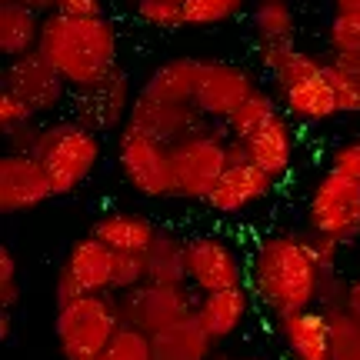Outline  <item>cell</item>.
Masks as SVG:
<instances>
[{
    "instance_id": "1",
    "label": "cell",
    "mask_w": 360,
    "mask_h": 360,
    "mask_svg": "<svg viewBox=\"0 0 360 360\" xmlns=\"http://www.w3.org/2000/svg\"><path fill=\"white\" fill-rule=\"evenodd\" d=\"M323 281L327 274L310 247V237L297 231H274L260 237L247 264V287L274 321L317 307Z\"/></svg>"
},
{
    "instance_id": "2",
    "label": "cell",
    "mask_w": 360,
    "mask_h": 360,
    "mask_svg": "<svg viewBox=\"0 0 360 360\" xmlns=\"http://www.w3.org/2000/svg\"><path fill=\"white\" fill-rule=\"evenodd\" d=\"M37 51L70 84V90L94 87L117 70V27L107 17L47 13Z\"/></svg>"
},
{
    "instance_id": "3",
    "label": "cell",
    "mask_w": 360,
    "mask_h": 360,
    "mask_svg": "<svg viewBox=\"0 0 360 360\" xmlns=\"http://www.w3.org/2000/svg\"><path fill=\"white\" fill-rule=\"evenodd\" d=\"M257 57L267 77L274 80L277 101L287 117L300 124H323L340 117L327 60L300 51L297 44H257Z\"/></svg>"
},
{
    "instance_id": "4",
    "label": "cell",
    "mask_w": 360,
    "mask_h": 360,
    "mask_svg": "<svg viewBox=\"0 0 360 360\" xmlns=\"http://www.w3.org/2000/svg\"><path fill=\"white\" fill-rule=\"evenodd\" d=\"M40 160V167L47 170V177L53 184V193L64 197V193H74L90 180V174L97 170L103 157V141L97 130L77 124L74 117L67 120H53V124H44L37 137V147L34 154Z\"/></svg>"
},
{
    "instance_id": "5",
    "label": "cell",
    "mask_w": 360,
    "mask_h": 360,
    "mask_svg": "<svg viewBox=\"0 0 360 360\" xmlns=\"http://www.w3.org/2000/svg\"><path fill=\"white\" fill-rule=\"evenodd\" d=\"M120 314L110 294L77 297L64 307H57L53 334L64 360H97L120 334Z\"/></svg>"
},
{
    "instance_id": "6",
    "label": "cell",
    "mask_w": 360,
    "mask_h": 360,
    "mask_svg": "<svg viewBox=\"0 0 360 360\" xmlns=\"http://www.w3.org/2000/svg\"><path fill=\"white\" fill-rule=\"evenodd\" d=\"M170 167H174V197L207 200L214 184L231 167V137L224 124H207L204 130L170 143Z\"/></svg>"
},
{
    "instance_id": "7",
    "label": "cell",
    "mask_w": 360,
    "mask_h": 360,
    "mask_svg": "<svg viewBox=\"0 0 360 360\" xmlns=\"http://www.w3.org/2000/svg\"><path fill=\"white\" fill-rule=\"evenodd\" d=\"M307 231L347 247L360 240V184L323 170L307 197Z\"/></svg>"
},
{
    "instance_id": "8",
    "label": "cell",
    "mask_w": 360,
    "mask_h": 360,
    "mask_svg": "<svg viewBox=\"0 0 360 360\" xmlns=\"http://www.w3.org/2000/svg\"><path fill=\"white\" fill-rule=\"evenodd\" d=\"M114 300L120 323L150 337L193 317L197 310V294L191 283H141L137 290L120 294Z\"/></svg>"
},
{
    "instance_id": "9",
    "label": "cell",
    "mask_w": 360,
    "mask_h": 360,
    "mask_svg": "<svg viewBox=\"0 0 360 360\" xmlns=\"http://www.w3.org/2000/svg\"><path fill=\"white\" fill-rule=\"evenodd\" d=\"M187 283L193 294H217L247 287V260L224 233H197L187 240Z\"/></svg>"
},
{
    "instance_id": "10",
    "label": "cell",
    "mask_w": 360,
    "mask_h": 360,
    "mask_svg": "<svg viewBox=\"0 0 360 360\" xmlns=\"http://www.w3.org/2000/svg\"><path fill=\"white\" fill-rule=\"evenodd\" d=\"M117 167L130 187L143 197H174V167L170 143L154 141L141 130L124 127L117 134Z\"/></svg>"
},
{
    "instance_id": "11",
    "label": "cell",
    "mask_w": 360,
    "mask_h": 360,
    "mask_svg": "<svg viewBox=\"0 0 360 360\" xmlns=\"http://www.w3.org/2000/svg\"><path fill=\"white\" fill-rule=\"evenodd\" d=\"M114 260L117 254L103 240H97L94 233L74 240V247L67 250L64 264L57 270V281H53L57 307H64V304L87 294H110V287H114Z\"/></svg>"
},
{
    "instance_id": "12",
    "label": "cell",
    "mask_w": 360,
    "mask_h": 360,
    "mask_svg": "<svg viewBox=\"0 0 360 360\" xmlns=\"http://www.w3.org/2000/svg\"><path fill=\"white\" fill-rule=\"evenodd\" d=\"M0 84H4V90L17 94L37 117L57 114L70 101V94H74L70 84L53 70V64L40 51L27 53V57H17V60H7Z\"/></svg>"
},
{
    "instance_id": "13",
    "label": "cell",
    "mask_w": 360,
    "mask_h": 360,
    "mask_svg": "<svg viewBox=\"0 0 360 360\" xmlns=\"http://www.w3.org/2000/svg\"><path fill=\"white\" fill-rule=\"evenodd\" d=\"M137 101V90L130 87V77L117 67L110 77H103L101 84L70 94V110L74 120L84 127L97 130V134H110V130H124L130 120Z\"/></svg>"
},
{
    "instance_id": "14",
    "label": "cell",
    "mask_w": 360,
    "mask_h": 360,
    "mask_svg": "<svg viewBox=\"0 0 360 360\" xmlns=\"http://www.w3.org/2000/svg\"><path fill=\"white\" fill-rule=\"evenodd\" d=\"M254 90H257V84H254L247 67L231 64V60H204L200 84L193 94V107L200 110L204 120L224 124Z\"/></svg>"
},
{
    "instance_id": "15",
    "label": "cell",
    "mask_w": 360,
    "mask_h": 360,
    "mask_svg": "<svg viewBox=\"0 0 360 360\" xmlns=\"http://www.w3.org/2000/svg\"><path fill=\"white\" fill-rule=\"evenodd\" d=\"M53 193V184L47 170L40 167L37 157L30 154H7L0 157V214H24L34 207L47 204Z\"/></svg>"
},
{
    "instance_id": "16",
    "label": "cell",
    "mask_w": 360,
    "mask_h": 360,
    "mask_svg": "<svg viewBox=\"0 0 360 360\" xmlns=\"http://www.w3.org/2000/svg\"><path fill=\"white\" fill-rule=\"evenodd\" d=\"M277 184L281 180H274L254 160H233L224 170V177L214 184V191L207 193L204 204L220 217H233V214H244L250 207H257L260 200H267L277 191Z\"/></svg>"
},
{
    "instance_id": "17",
    "label": "cell",
    "mask_w": 360,
    "mask_h": 360,
    "mask_svg": "<svg viewBox=\"0 0 360 360\" xmlns=\"http://www.w3.org/2000/svg\"><path fill=\"white\" fill-rule=\"evenodd\" d=\"M207 124L210 120H204L193 103H164V101H150L143 94H137L130 120H127L130 130H141V134L164 143L184 141V137H191L197 130H204Z\"/></svg>"
},
{
    "instance_id": "18",
    "label": "cell",
    "mask_w": 360,
    "mask_h": 360,
    "mask_svg": "<svg viewBox=\"0 0 360 360\" xmlns=\"http://www.w3.org/2000/svg\"><path fill=\"white\" fill-rule=\"evenodd\" d=\"M287 360H330V314L321 307L277 321Z\"/></svg>"
},
{
    "instance_id": "19",
    "label": "cell",
    "mask_w": 360,
    "mask_h": 360,
    "mask_svg": "<svg viewBox=\"0 0 360 360\" xmlns=\"http://www.w3.org/2000/svg\"><path fill=\"white\" fill-rule=\"evenodd\" d=\"M90 233H94L97 240H103L114 254H147L160 231L154 227V220L147 217V214L110 207V210H101V214L94 217Z\"/></svg>"
},
{
    "instance_id": "20",
    "label": "cell",
    "mask_w": 360,
    "mask_h": 360,
    "mask_svg": "<svg viewBox=\"0 0 360 360\" xmlns=\"http://www.w3.org/2000/svg\"><path fill=\"white\" fill-rule=\"evenodd\" d=\"M244 150L247 160H254L257 167H264L274 180H283L294 167V127H290V117L277 114L264 130H257L254 137L237 141Z\"/></svg>"
},
{
    "instance_id": "21",
    "label": "cell",
    "mask_w": 360,
    "mask_h": 360,
    "mask_svg": "<svg viewBox=\"0 0 360 360\" xmlns=\"http://www.w3.org/2000/svg\"><path fill=\"white\" fill-rule=\"evenodd\" d=\"M250 304H254L250 287L217 290V294L197 297L193 317H197V323L207 330V337H210L214 344H220V340H231V337L244 327L247 314H250Z\"/></svg>"
},
{
    "instance_id": "22",
    "label": "cell",
    "mask_w": 360,
    "mask_h": 360,
    "mask_svg": "<svg viewBox=\"0 0 360 360\" xmlns=\"http://www.w3.org/2000/svg\"><path fill=\"white\" fill-rule=\"evenodd\" d=\"M200 67H204L200 57H170L147 74L137 94L164 103H193V94L200 84Z\"/></svg>"
},
{
    "instance_id": "23",
    "label": "cell",
    "mask_w": 360,
    "mask_h": 360,
    "mask_svg": "<svg viewBox=\"0 0 360 360\" xmlns=\"http://www.w3.org/2000/svg\"><path fill=\"white\" fill-rule=\"evenodd\" d=\"M40 30H44L40 13H34L17 0L0 4V53L7 60H17V57H27V53L37 51Z\"/></svg>"
},
{
    "instance_id": "24",
    "label": "cell",
    "mask_w": 360,
    "mask_h": 360,
    "mask_svg": "<svg viewBox=\"0 0 360 360\" xmlns=\"http://www.w3.org/2000/svg\"><path fill=\"white\" fill-rule=\"evenodd\" d=\"M150 344H154V360H214V347H217L197 323V317H187L154 334Z\"/></svg>"
},
{
    "instance_id": "25",
    "label": "cell",
    "mask_w": 360,
    "mask_h": 360,
    "mask_svg": "<svg viewBox=\"0 0 360 360\" xmlns=\"http://www.w3.org/2000/svg\"><path fill=\"white\" fill-rule=\"evenodd\" d=\"M147 283H187V240L177 233H157L150 250L143 254Z\"/></svg>"
},
{
    "instance_id": "26",
    "label": "cell",
    "mask_w": 360,
    "mask_h": 360,
    "mask_svg": "<svg viewBox=\"0 0 360 360\" xmlns=\"http://www.w3.org/2000/svg\"><path fill=\"white\" fill-rule=\"evenodd\" d=\"M250 24H254L257 44H294V4L290 0H250Z\"/></svg>"
},
{
    "instance_id": "27",
    "label": "cell",
    "mask_w": 360,
    "mask_h": 360,
    "mask_svg": "<svg viewBox=\"0 0 360 360\" xmlns=\"http://www.w3.org/2000/svg\"><path fill=\"white\" fill-rule=\"evenodd\" d=\"M277 114H283L281 101H277L270 90L257 87L231 117H227V120H224V130H227L231 141H247V137H254L257 130L267 127Z\"/></svg>"
},
{
    "instance_id": "28",
    "label": "cell",
    "mask_w": 360,
    "mask_h": 360,
    "mask_svg": "<svg viewBox=\"0 0 360 360\" xmlns=\"http://www.w3.org/2000/svg\"><path fill=\"white\" fill-rule=\"evenodd\" d=\"M327 51H330V60L360 74V13H330Z\"/></svg>"
},
{
    "instance_id": "29",
    "label": "cell",
    "mask_w": 360,
    "mask_h": 360,
    "mask_svg": "<svg viewBox=\"0 0 360 360\" xmlns=\"http://www.w3.org/2000/svg\"><path fill=\"white\" fill-rule=\"evenodd\" d=\"M330 360H360V314L347 304L330 310Z\"/></svg>"
},
{
    "instance_id": "30",
    "label": "cell",
    "mask_w": 360,
    "mask_h": 360,
    "mask_svg": "<svg viewBox=\"0 0 360 360\" xmlns=\"http://www.w3.org/2000/svg\"><path fill=\"white\" fill-rule=\"evenodd\" d=\"M250 0H184V27H217L247 11Z\"/></svg>"
},
{
    "instance_id": "31",
    "label": "cell",
    "mask_w": 360,
    "mask_h": 360,
    "mask_svg": "<svg viewBox=\"0 0 360 360\" xmlns=\"http://www.w3.org/2000/svg\"><path fill=\"white\" fill-rule=\"evenodd\" d=\"M327 70H330V87H334V101L340 114H360V74L350 67H340L337 60L327 57Z\"/></svg>"
},
{
    "instance_id": "32",
    "label": "cell",
    "mask_w": 360,
    "mask_h": 360,
    "mask_svg": "<svg viewBox=\"0 0 360 360\" xmlns=\"http://www.w3.org/2000/svg\"><path fill=\"white\" fill-rule=\"evenodd\" d=\"M97 360H154L150 334L134 330V327H120V334L114 337V344L103 350Z\"/></svg>"
},
{
    "instance_id": "33",
    "label": "cell",
    "mask_w": 360,
    "mask_h": 360,
    "mask_svg": "<svg viewBox=\"0 0 360 360\" xmlns=\"http://www.w3.org/2000/svg\"><path fill=\"white\" fill-rule=\"evenodd\" d=\"M137 17L154 30H177V27H184V4H177V0H141Z\"/></svg>"
},
{
    "instance_id": "34",
    "label": "cell",
    "mask_w": 360,
    "mask_h": 360,
    "mask_svg": "<svg viewBox=\"0 0 360 360\" xmlns=\"http://www.w3.org/2000/svg\"><path fill=\"white\" fill-rule=\"evenodd\" d=\"M141 283H147V264H143V254H117L110 297L130 294V290H137Z\"/></svg>"
},
{
    "instance_id": "35",
    "label": "cell",
    "mask_w": 360,
    "mask_h": 360,
    "mask_svg": "<svg viewBox=\"0 0 360 360\" xmlns=\"http://www.w3.org/2000/svg\"><path fill=\"white\" fill-rule=\"evenodd\" d=\"M34 120H37V114H34L17 94L0 87V130H4V137L24 130L27 124H34Z\"/></svg>"
},
{
    "instance_id": "36",
    "label": "cell",
    "mask_w": 360,
    "mask_h": 360,
    "mask_svg": "<svg viewBox=\"0 0 360 360\" xmlns=\"http://www.w3.org/2000/svg\"><path fill=\"white\" fill-rule=\"evenodd\" d=\"M20 300V267L11 247H0V310H13Z\"/></svg>"
},
{
    "instance_id": "37",
    "label": "cell",
    "mask_w": 360,
    "mask_h": 360,
    "mask_svg": "<svg viewBox=\"0 0 360 360\" xmlns=\"http://www.w3.org/2000/svg\"><path fill=\"white\" fill-rule=\"evenodd\" d=\"M327 170H337V174H344V177L360 184V137H350V141L337 143L334 150H330Z\"/></svg>"
},
{
    "instance_id": "38",
    "label": "cell",
    "mask_w": 360,
    "mask_h": 360,
    "mask_svg": "<svg viewBox=\"0 0 360 360\" xmlns=\"http://www.w3.org/2000/svg\"><path fill=\"white\" fill-rule=\"evenodd\" d=\"M53 13L64 17H103L101 0H53Z\"/></svg>"
},
{
    "instance_id": "39",
    "label": "cell",
    "mask_w": 360,
    "mask_h": 360,
    "mask_svg": "<svg viewBox=\"0 0 360 360\" xmlns=\"http://www.w3.org/2000/svg\"><path fill=\"white\" fill-rule=\"evenodd\" d=\"M17 4H24V7H30V11L40 13V17H47V13H53V0H17Z\"/></svg>"
},
{
    "instance_id": "40",
    "label": "cell",
    "mask_w": 360,
    "mask_h": 360,
    "mask_svg": "<svg viewBox=\"0 0 360 360\" xmlns=\"http://www.w3.org/2000/svg\"><path fill=\"white\" fill-rule=\"evenodd\" d=\"M347 307L360 314V274L350 281V287H347Z\"/></svg>"
},
{
    "instance_id": "41",
    "label": "cell",
    "mask_w": 360,
    "mask_h": 360,
    "mask_svg": "<svg viewBox=\"0 0 360 360\" xmlns=\"http://www.w3.org/2000/svg\"><path fill=\"white\" fill-rule=\"evenodd\" d=\"M334 13H360V0H330Z\"/></svg>"
},
{
    "instance_id": "42",
    "label": "cell",
    "mask_w": 360,
    "mask_h": 360,
    "mask_svg": "<svg viewBox=\"0 0 360 360\" xmlns=\"http://www.w3.org/2000/svg\"><path fill=\"white\" fill-rule=\"evenodd\" d=\"M0 337H11V310H0Z\"/></svg>"
},
{
    "instance_id": "43",
    "label": "cell",
    "mask_w": 360,
    "mask_h": 360,
    "mask_svg": "<svg viewBox=\"0 0 360 360\" xmlns=\"http://www.w3.org/2000/svg\"><path fill=\"white\" fill-rule=\"evenodd\" d=\"M220 360H267V357H257V354H244V357H224V354H220Z\"/></svg>"
},
{
    "instance_id": "44",
    "label": "cell",
    "mask_w": 360,
    "mask_h": 360,
    "mask_svg": "<svg viewBox=\"0 0 360 360\" xmlns=\"http://www.w3.org/2000/svg\"><path fill=\"white\" fill-rule=\"evenodd\" d=\"M130 4H134V7H137V4H141V0H130Z\"/></svg>"
},
{
    "instance_id": "45",
    "label": "cell",
    "mask_w": 360,
    "mask_h": 360,
    "mask_svg": "<svg viewBox=\"0 0 360 360\" xmlns=\"http://www.w3.org/2000/svg\"><path fill=\"white\" fill-rule=\"evenodd\" d=\"M214 360H220V354H214Z\"/></svg>"
},
{
    "instance_id": "46",
    "label": "cell",
    "mask_w": 360,
    "mask_h": 360,
    "mask_svg": "<svg viewBox=\"0 0 360 360\" xmlns=\"http://www.w3.org/2000/svg\"><path fill=\"white\" fill-rule=\"evenodd\" d=\"M0 4H11V0H0Z\"/></svg>"
},
{
    "instance_id": "47",
    "label": "cell",
    "mask_w": 360,
    "mask_h": 360,
    "mask_svg": "<svg viewBox=\"0 0 360 360\" xmlns=\"http://www.w3.org/2000/svg\"><path fill=\"white\" fill-rule=\"evenodd\" d=\"M177 4H184V0H177Z\"/></svg>"
}]
</instances>
